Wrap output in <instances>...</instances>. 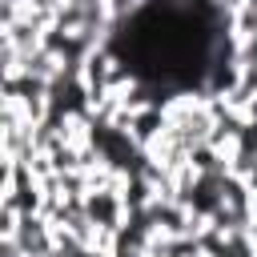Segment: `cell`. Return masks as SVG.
Returning a JSON list of instances; mask_svg holds the SVG:
<instances>
[{
    "mask_svg": "<svg viewBox=\"0 0 257 257\" xmlns=\"http://www.w3.org/2000/svg\"><path fill=\"white\" fill-rule=\"evenodd\" d=\"M128 68L157 84H189L209 64L213 16L197 0H153L120 32Z\"/></svg>",
    "mask_w": 257,
    "mask_h": 257,
    "instance_id": "1",
    "label": "cell"
}]
</instances>
